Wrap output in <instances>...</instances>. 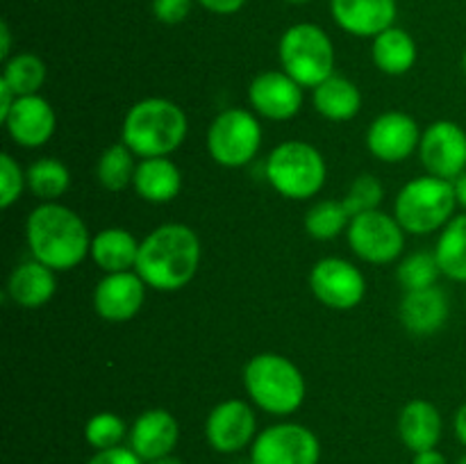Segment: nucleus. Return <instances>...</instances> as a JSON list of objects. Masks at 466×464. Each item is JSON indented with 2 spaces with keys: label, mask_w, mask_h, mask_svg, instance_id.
<instances>
[{
  "label": "nucleus",
  "mask_w": 466,
  "mask_h": 464,
  "mask_svg": "<svg viewBox=\"0 0 466 464\" xmlns=\"http://www.w3.org/2000/svg\"><path fill=\"white\" fill-rule=\"evenodd\" d=\"M200 237L185 223H164L141 239L135 271L155 291H180L200 268Z\"/></svg>",
  "instance_id": "nucleus-1"
},
{
  "label": "nucleus",
  "mask_w": 466,
  "mask_h": 464,
  "mask_svg": "<svg viewBox=\"0 0 466 464\" xmlns=\"http://www.w3.org/2000/svg\"><path fill=\"white\" fill-rule=\"evenodd\" d=\"M25 239L32 259L53 271H71L91 253L94 237L76 209L62 203H41L27 217Z\"/></svg>",
  "instance_id": "nucleus-2"
},
{
  "label": "nucleus",
  "mask_w": 466,
  "mask_h": 464,
  "mask_svg": "<svg viewBox=\"0 0 466 464\" xmlns=\"http://www.w3.org/2000/svg\"><path fill=\"white\" fill-rule=\"evenodd\" d=\"M189 118L185 109L168 98H144L127 109L121 141L141 159L168 157L187 139Z\"/></svg>",
  "instance_id": "nucleus-3"
},
{
  "label": "nucleus",
  "mask_w": 466,
  "mask_h": 464,
  "mask_svg": "<svg viewBox=\"0 0 466 464\" xmlns=\"http://www.w3.org/2000/svg\"><path fill=\"white\" fill-rule=\"evenodd\" d=\"M244 387L255 408L273 417H289L308 396L300 368L280 353H259L244 367Z\"/></svg>",
  "instance_id": "nucleus-4"
},
{
  "label": "nucleus",
  "mask_w": 466,
  "mask_h": 464,
  "mask_svg": "<svg viewBox=\"0 0 466 464\" xmlns=\"http://www.w3.org/2000/svg\"><path fill=\"white\" fill-rule=\"evenodd\" d=\"M455 185L435 176L410 180L396 194L394 217L408 235H431L455 217Z\"/></svg>",
  "instance_id": "nucleus-5"
},
{
  "label": "nucleus",
  "mask_w": 466,
  "mask_h": 464,
  "mask_svg": "<svg viewBox=\"0 0 466 464\" xmlns=\"http://www.w3.org/2000/svg\"><path fill=\"white\" fill-rule=\"evenodd\" d=\"M267 180L289 200H308L323 189L328 164L321 150L300 139L278 144L267 157Z\"/></svg>",
  "instance_id": "nucleus-6"
},
{
  "label": "nucleus",
  "mask_w": 466,
  "mask_h": 464,
  "mask_svg": "<svg viewBox=\"0 0 466 464\" xmlns=\"http://www.w3.org/2000/svg\"><path fill=\"white\" fill-rule=\"evenodd\" d=\"M282 71L303 89H314L335 76V45L330 35L317 23H296L287 27L278 44Z\"/></svg>",
  "instance_id": "nucleus-7"
},
{
  "label": "nucleus",
  "mask_w": 466,
  "mask_h": 464,
  "mask_svg": "<svg viewBox=\"0 0 466 464\" xmlns=\"http://www.w3.org/2000/svg\"><path fill=\"white\" fill-rule=\"evenodd\" d=\"M262 146V126L250 109H223L208 130V153L218 166L241 168L255 159Z\"/></svg>",
  "instance_id": "nucleus-8"
},
{
  "label": "nucleus",
  "mask_w": 466,
  "mask_h": 464,
  "mask_svg": "<svg viewBox=\"0 0 466 464\" xmlns=\"http://www.w3.org/2000/svg\"><path fill=\"white\" fill-rule=\"evenodd\" d=\"M405 235L394 214L382 209L358 214L350 218L346 239L350 250L369 264H391L403 255Z\"/></svg>",
  "instance_id": "nucleus-9"
},
{
  "label": "nucleus",
  "mask_w": 466,
  "mask_h": 464,
  "mask_svg": "<svg viewBox=\"0 0 466 464\" xmlns=\"http://www.w3.org/2000/svg\"><path fill=\"white\" fill-rule=\"evenodd\" d=\"M319 437L303 423H273L250 444V464H319Z\"/></svg>",
  "instance_id": "nucleus-10"
},
{
  "label": "nucleus",
  "mask_w": 466,
  "mask_h": 464,
  "mask_svg": "<svg viewBox=\"0 0 466 464\" xmlns=\"http://www.w3.org/2000/svg\"><path fill=\"white\" fill-rule=\"evenodd\" d=\"M309 289L321 305L346 312L364 300L367 277L349 259L323 257L309 271Z\"/></svg>",
  "instance_id": "nucleus-11"
},
{
  "label": "nucleus",
  "mask_w": 466,
  "mask_h": 464,
  "mask_svg": "<svg viewBox=\"0 0 466 464\" xmlns=\"http://www.w3.org/2000/svg\"><path fill=\"white\" fill-rule=\"evenodd\" d=\"M419 157L428 176L455 182L466 171V130L449 118L431 123L421 135Z\"/></svg>",
  "instance_id": "nucleus-12"
},
{
  "label": "nucleus",
  "mask_w": 466,
  "mask_h": 464,
  "mask_svg": "<svg viewBox=\"0 0 466 464\" xmlns=\"http://www.w3.org/2000/svg\"><path fill=\"white\" fill-rule=\"evenodd\" d=\"M205 437L217 453L230 455L244 450L258 437V417L250 403L230 398L212 408L205 421Z\"/></svg>",
  "instance_id": "nucleus-13"
},
{
  "label": "nucleus",
  "mask_w": 466,
  "mask_h": 464,
  "mask_svg": "<svg viewBox=\"0 0 466 464\" xmlns=\"http://www.w3.org/2000/svg\"><path fill=\"white\" fill-rule=\"evenodd\" d=\"M421 135L417 118L391 109L371 121L367 130V148L380 162L399 164L417 153Z\"/></svg>",
  "instance_id": "nucleus-14"
},
{
  "label": "nucleus",
  "mask_w": 466,
  "mask_h": 464,
  "mask_svg": "<svg viewBox=\"0 0 466 464\" xmlns=\"http://www.w3.org/2000/svg\"><path fill=\"white\" fill-rule=\"evenodd\" d=\"M303 86L285 71H264L248 85V103L258 116L289 121L303 107Z\"/></svg>",
  "instance_id": "nucleus-15"
},
{
  "label": "nucleus",
  "mask_w": 466,
  "mask_h": 464,
  "mask_svg": "<svg viewBox=\"0 0 466 464\" xmlns=\"http://www.w3.org/2000/svg\"><path fill=\"white\" fill-rule=\"evenodd\" d=\"M146 282L137 271L105 273L94 289V309L109 323L130 321L146 300Z\"/></svg>",
  "instance_id": "nucleus-16"
},
{
  "label": "nucleus",
  "mask_w": 466,
  "mask_h": 464,
  "mask_svg": "<svg viewBox=\"0 0 466 464\" xmlns=\"http://www.w3.org/2000/svg\"><path fill=\"white\" fill-rule=\"evenodd\" d=\"M12 141L21 148H41L57 130V114L44 96H21L3 121Z\"/></svg>",
  "instance_id": "nucleus-17"
},
{
  "label": "nucleus",
  "mask_w": 466,
  "mask_h": 464,
  "mask_svg": "<svg viewBox=\"0 0 466 464\" xmlns=\"http://www.w3.org/2000/svg\"><path fill=\"white\" fill-rule=\"evenodd\" d=\"M332 21L358 39H373L394 25L399 0H330Z\"/></svg>",
  "instance_id": "nucleus-18"
},
{
  "label": "nucleus",
  "mask_w": 466,
  "mask_h": 464,
  "mask_svg": "<svg viewBox=\"0 0 466 464\" xmlns=\"http://www.w3.org/2000/svg\"><path fill=\"white\" fill-rule=\"evenodd\" d=\"M127 439L130 449L148 464L173 453L180 441V423L164 408L146 409L135 419Z\"/></svg>",
  "instance_id": "nucleus-19"
},
{
  "label": "nucleus",
  "mask_w": 466,
  "mask_h": 464,
  "mask_svg": "<svg viewBox=\"0 0 466 464\" xmlns=\"http://www.w3.org/2000/svg\"><path fill=\"white\" fill-rule=\"evenodd\" d=\"M449 296L437 285L428 289L405 291L399 305V317L405 330L419 337L435 335L437 330H441L449 321Z\"/></svg>",
  "instance_id": "nucleus-20"
},
{
  "label": "nucleus",
  "mask_w": 466,
  "mask_h": 464,
  "mask_svg": "<svg viewBox=\"0 0 466 464\" xmlns=\"http://www.w3.org/2000/svg\"><path fill=\"white\" fill-rule=\"evenodd\" d=\"M441 414L435 403L414 398L399 414V437L412 453L437 449L441 439Z\"/></svg>",
  "instance_id": "nucleus-21"
},
{
  "label": "nucleus",
  "mask_w": 466,
  "mask_h": 464,
  "mask_svg": "<svg viewBox=\"0 0 466 464\" xmlns=\"http://www.w3.org/2000/svg\"><path fill=\"white\" fill-rule=\"evenodd\" d=\"M137 196L146 203L164 205L171 203L182 191V171L173 159L168 157H148L137 164L135 171Z\"/></svg>",
  "instance_id": "nucleus-22"
},
{
  "label": "nucleus",
  "mask_w": 466,
  "mask_h": 464,
  "mask_svg": "<svg viewBox=\"0 0 466 464\" xmlns=\"http://www.w3.org/2000/svg\"><path fill=\"white\" fill-rule=\"evenodd\" d=\"M53 268L46 264L30 259V262L21 264L9 273L7 280V294L18 308L25 309H39L53 300L55 291H57V277H55Z\"/></svg>",
  "instance_id": "nucleus-23"
},
{
  "label": "nucleus",
  "mask_w": 466,
  "mask_h": 464,
  "mask_svg": "<svg viewBox=\"0 0 466 464\" xmlns=\"http://www.w3.org/2000/svg\"><path fill=\"white\" fill-rule=\"evenodd\" d=\"M139 246L141 241L126 227H105L91 239L89 255L103 273L132 271L139 257Z\"/></svg>",
  "instance_id": "nucleus-24"
},
{
  "label": "nucleus",
  "mask_w": 466,
  "mask_h": 464,
  "mask_svg": "<svg viewBox=\"0 0 466 464\" xmlns=\"http://www.w3.org/2000/svg\"><path fill=\"white\" fill-rule=\"evenodd\" d=\"M371 59L385 76H405L419 59L417 41L408 30L391 25L371 39Z\"/></svg>",
  "instance_id": "nucleus-25"
},
{
  "label": "nucleus",
  "mask_w": 466,
  "mask_h": 464,
  "mask_svg": "<svg viewBox=\"0 0 466 464\" xmlns=\"http://www.w3.org/2000/svg\"><path fill=\"white\" fill-rule=\"evenodd\" d=\"M314 109L328 121H350L362 109V91L353 80L341 76L328 77L312 89Z\"/></svg>",
  "instance_id": "nucleus-26"
},
{
  "label": "nucleus",
  "mask_w": 466,
  "mask_h": 464,
  "mask_svg": "<svg viewBox=\"0 0 466 464\" xmlns=\"http://www.w3.org/2000/svg\"><path fill=\"white\" fill-rule=\"evenodd\" d=\"M435 257L441 276L466 282V214H455L440 232Z\"/></svg>",
  "instance_id": "nucleus-27"
},
{
  "label": "nucleus",
  "mask_w": 466,
  "mask_h": 464,
  "mask_svg": "<svg viewBox=\"0 0 466 464\" xmlns=\"http://www.w3.org/2000/svg\"><path fill=\"white\" fill-rule=\"evenodd\" d=\"M27 189L44 203H57L71 187V171L62 159L41 157L25 171Z\"/></svg>",
  "instance_id": "nucleus-28"
},
{
  "label": "nucleus",
  "mask_w": 466,
  "mask_h": 464,
  "mask_svg": "<svg viewBox=\"0 0 466 464\" xmlns=\"http://www.w3.org/2000/svg\"><path fill=\"white\" fill-rule=\"evenodd\" d=\"M135 157L137 155L123 141L107 146L96 164V177H98L100 187L107 191L127 189L135 182V171L139 164L135 162Z\"/></svg>",
  "instance_id": "nucleus-29"
},
{
  "label": "nucleus",
  "mask_w": 466,
  "mask_h": 464,
  "mask_svg": "<svg viewBox=\"0 0 466 464\" xmlns=\"http://www.w3.org/2000/svg\"><path fill=\"white\" fill-rule=\"evenodd\" d=\"M0 80L21 98V96H35L46 82V64L35 53H16L5 62Z\"/></svg>",
  "instance_id": "nucleus-30"
},
{
  "label": "nucleus",
  "mask_w": 466,
  "mask_h": 464,
  "mask_svg": "<svg viewBox=\"0 0 466 464\" xmlns=\"http://www.w3.org/2000/svg\"><path fill=\"white\" fill-rule=\"evenodd\" d=\"M350 218L353 217L346 209L344 200H319L305 214V230L312 239L332 241L349 230Z\"/></svg>",
  "instance_id": "nucleus-31"
},
{
  "label": "nucleus",
  "mask_w": 466,
  "mask_h": 464,
  "mask_svg": "<svg viewBox=\"0 0 466 464\" xmlns=\"http://www.w3.org/2000/svg\"><path fill=\"white\" fill-rule=\"evenodd\" d=\"M441 276V268L437 264L435 253L428 250H419V253L408 255L400 259L399 268H396V277H399L400 287L405 291L428 289V287L437 285V277Z\"/></svg>",
  "instance_id": "nucleus-32"
},
{
  "label": "nucleus",
  "mask_w": 466,
  "mask_h": 464,
  "mask_svg": "<svg viewBox=\"0 0 466 464\" xmlns=\"http://www.w3.org/2000/svg\"><path fill=\"white\" fill-rule=\"evenodd\" d=\"M127 435H130V430H127L126 421L114 412H98L85 423V439L96 450L123 446Z\"/></svg>",
  "instance_id": "nucleus-33"
},
{
  "label": "nucleus",
  "mask_w": 466,
  "mask_h": 464,
  "mask_svg": "<svg viewBox=\"0 0 466 464\" xmlns=\"http://www.w3.org/2000/svg\"><path fill=\"white\" fill-rule=\"evenodd\" d=\"M382 198H385L382 182L376 176H371V173H362V176H358L350 182L349 191H346L341 200H344L350 217H358V214L371 212V209H380Z\"/></svg>",
  "instance_id": "nucleus-34"
},
{
  "label": "nucleus",
  "mask_w": 466,
  "mask_h": 464,
  "mask_svg": "<svg viewBox=\"0 0 466 464\" xmlns=\"http://www.w3.org/2000/svg\"><path fill=\"white\" fill-rule=\"evenodd\" d=\"M27 187V176L21 164L9 153L0 155V207L9 209Z\"/></svg>",
  "instance_id": "nucleus-35"
},
{
  "label": "nucleus",
  "mask_w": 466,
  "mask_h": 464,
  "mask_svg": "<svg viewBox=\"0 0 466 464\" xmlns=\"http://www.w3.org/2000/svg\"><path fill=\"white\" fill-rule=\"evenodd\" d=\"M191 7H194V0H153L150 3L153 16L159 23H164V25H177V23H182L189 16Z\"/></svg>",
  "instance_id": "nucleus-36"
},
{
  "label": "nucleus",
  "mask_w": 466,
  "mask_h": 464,
  "mask_svg": "<svg viewBox=\"0 0 466 464\" xmlns=\"http://www.w3.org/2000/svg\"><path fill=\"white\" fill-rule=\"evenodd\" d=\"M86 464H146L130 446H116V449L96 450L94 458Z\"/></svg>",
  "instance_id": "nucleus-37"
},
{
  "label": "nucleus",
  "mask_w": 466,
  "mask_h": 464,
  "mask_svg": "<svg viewBox=\"0 0 466 464\" xmlns=\"http://www.w3.org/2000/svg\"><path fill=\"white\" fill-rule=\"evenodd\" d=\"M203 9L208 12L218 14V16H230V14H237L246 5V0H196Z\"/></svg>",
  "instance_id": "nucleus-38"
},
{
  "label": "nucleus",
  "mask_w": 466,
  "mask_h": 464,
  "mask_svg": "<svg viewBox=\"0 0 466 464\" xmlns=\"http://www.w3.org/2000/svg\"><path fill=\"white\" fill-rule=\"evenodd\" d=\"M16 98H18V96L14 94V91L9 89V86L5 85L3 80H0V121H5V118H7V114L12 112Z\"/></svg>",
  "instance_id": "nucleus-39"
},
{
  "label": "nucleus",
  "mask_w": 466,
  "mask_h": 464,
  "mask_svg": "<svg viewBox=\"0 0 466 464\" xmlns=\"http://www.w3.org/2000/svg\"><path fill=\"white\" fill-rule=\"evenodd\" d=\"M412 464H449L444 453H440L437 449L431 450H421V453H414Z\"/></svg>",
  "instance_id": "nucleus-40"
},
{
  "label": "nucleus",
  "mask_w": 466,
  "mask_h": 464,
  "mask_svg": "<svg viewBox=\"0 0 466 464\" xmlns=\"http://www.w3.org/2000/svg\"><path fill=\"white\" fill-rule=\"evenodd\" d=\"M12 57V30H9L7 21L0 23V59L7 62Z\"/></svg>",
  "instance_id": "nucleus-41"
},
{
  "label": "nucleus",
  "mask_w": 466,
  "mask_h": 464,
  "mask_svg": "<svg viewBox=\"0 0 466 464\" xmlns=\"http://www.w3.org/2000/svg\"><path fill=\"white\" fill-rule=\"evenodd\" d=\"M453 428H455V437L460 439V444L466 446V403L458 409V412H455Z\"/></svg>",
  "instance_id": "nucleus-42"
},
{
  "label": "nucleus",
  "mask_w": 466,
  "mask_h": 464,
  "mask_svg": "<svg viewBox=\"0 0 466 464\" xmlns=\"http://www.w3.org/2000/svg\"><path fill=\"white\" fill-rule=\"evenodd\" d=\"M453 185H455V196H458V205H462L466 209V171L453 182Z\"/></svg>",
  "instance_id": "nucleus-43"
},
{
  "label": "nucleus",
  "mask_w": 466,
  "mask_h": 464,
  "mask_svg": "<svg viewBox=\"0 0 466 464\" xmlns=\"http://www.w3.org/2000/svg\"><path fill=\"white\" fill-rule=\"evenodd\" d=\"M148 464H185V462H182V459H177V458H173V455H167V458L153 459V462H148Z\"/></svg>",
  "instance_id": "nucleus-44"
},
{
  "label": "nucleus",
  "mask_w": 466,
  "mask_h": 464,
  "mask_svg": "<svg viewBox=\"0 0 466 464\" xmlns=\"http://www.w3.org/2000/svg\"><path fill=\"white\" fill-rule=\"evenodd\" d=\"M285 3H289V5H305V3H309V0H285Z\"/></svg>",
  "instance_id": "nucleus-45"
},
{
  "label": "nucleus",
  "mask_w": 466,
  "mask_h": 464,
  "mask_svg": "<svg viewBox=\"0 0 466 464\" xmlns=\"http://www.w3.org/2000/svg\"><path fill=\"white\" fill-rule=\"evenodd\" d=\"M462 68H464V76H466V50H464V57H462Z\"/></svg>",
  "instance_id": "nucleus-46"
},
{
  "label": "nucleus",
  "mask_w": 466,
  "mask_h": 464,
  "mask_svg": "<svg viewBox=\"0 0 466 464\" xmlns=\"http://www.w3.org/2000/svg\"><path fill=\"white\" fill-rule=\"evenodd\" d=\"M458 464H466V455H462V458L458 459Z\"/></svg>",
  "instance_id": "nucleus-47"
}]
</instances>
